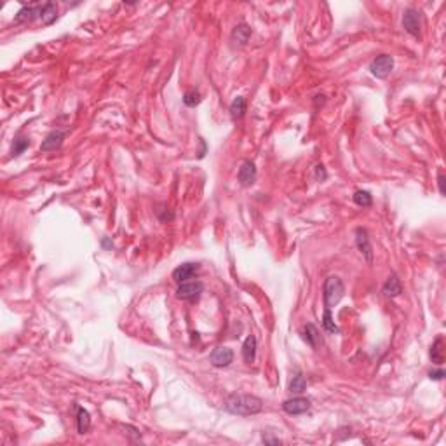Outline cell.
<instances>
[{"instance_id": "19", "label": "cell", "mask_w": 446, "mask_h": 446, "mask_svg": "<svg viewBox=\"0 0 446 446\" xmlns=\"http://www.w3.org/2000/svg\"><path fill=\"white\" fill-rule=\"evenodd\" d=\"M244 114H246V99L243 96H237L230 103V115L232 119H243Z\"/></svg>"}, {"instance_id": "9", "label": "cell", "mask_w": 446, "mask_h": 446, "mask_svg": "<svg viewBox=\"0 0 446 446\" xmlns=\"http://www.w3.org/2000/svg\"><path fill=\"white\" fill-rule=\"evenodd\" d=\"M237 180L243 187H251L256 182V167L251 160L243 162V166L239 167V173H237Z\"/></svg>"}, {"instance_id": "28", "label": "cell", "mask_w": 446, "mask_h": 446, "mask_svg": "<svg viewBox=\"0 0 446 446\" xmlns=\"http://www.w3.org/2000/svg\"><path fill=\"white\" fill-rule=\"evenodd\" d=\"M437 185H439V194L444 195V175H443V173H439V175H437Z\"/></svg>"}, {"instance_id": "22", "label": "cell", "mask_w": 446, "mask_h": 446, "mask_svg": "<svg viewBox=\"0 0 446 446\" xmlns=\"http://www.w3.org/2000/svg\"><path fill=\"white\" fill-rule=\"evenodd\" d=\"M354 202L357 204V206H361V208H369L373 204V197L366 190H356Z\"/></svg>"}, {"instance_id": "2", "label": "cell", "mask_w": 446, "mask_h": 446, "mask_svg": "<svg viewBox=\"0 0 446 446\" xmlns=\"http://www.w3.org/2000/svg\"><path fill=\"white\" fill-rule=\"evenodd\" d=\"M344 293H345V286L341 283L340 277L336 276H329L324 283V311H331L336 303L344 298Z\"/></svg>"}, {"instance_id": "3", "label": "cell", "mask_w": 446, "mask_h": 446, "mask_svg": "<svg viewBox=\"0 0 446 446\" xmlns=\"http://www.w3.org/2000/svg\"><path fill=\"white\" fill-rule=\"evenodd\" d=\"M394 68V58L389 54H380L369 63V72L376 79H387Z\"/></svg>"}, {"instance_id": "10", "label": "cell", "mask_w": 446, "mask_h": 446, "mask_svg": "<svg viewBox=\"0 0 446 446\" xmlns=\"http://www.w3.org/2000/svg\"><path fill=\"white\" fill-rule=\"evenodd\" d=\"M65 138H66V131H61V129L51 131L49 134L46 136V140L42 142V145H40V150H44V152L56 150V148L61 147Z\"/></svg>"}, {"instance_id": "1", "label": "cell", "mask_w": 446, "mask_h": 446, "mask_svg": "<svg viewBox=\"0 0 446 446\" xmlns=\"http://www.w3.org/2000/svg\"><path fill=\"white\" fill-rule=\"evenodd\" d=\"M263 408V401L256 396H250V394H234L225 401V409L232 415H241V417H250L260 413Z\"/></svg>"}, {"instance_id": "12", "label": "cell", "mask_w": 446, "mask_h": 446, "mask_svg": "<svg viewBox=\"0 0 446 446\" xmlns=\"http://www.w3.org/2000/svg\"><path fill=\"white\" fill-rule=\"evenodd\" d=\"M356 243L359 251L366 256L368 262H371L373 253H371V246H369V239H368V232L364 228H356Z\"/></svg>"}, {"instance_id": "4", "label": "cell", "mask_w": 446, "mask_h": 446, "mask_svg": "<svg viewBox=\"0 0 446 446\" xmlns=\"http://www.w3.org/2000/svg\"><path fill=\"white\" fill-rule=\"evenodd\" d=\"M204 291V284L200 281H185L180 283L178 289H176V296L180 300H197Z\"/></svg>"}, {"instance_id": "29", "label": "cell", "mask_w": 446, "mask_h": 446, "mask_svg": "<svg viewBox=\"0 0 446 446\" xmlns=\"http://www.w3.org/2000/svg\"><path fill=\"white\" fill-rule=\"evenodd\" d=\"M316 173H317V178H321V180L326 178V171H324V166H316Z\"/></svg>"}, {"instance_id": "24", "label": "cell", "mask_w": 446, "mask_h": 446, "mask_svg": "<svg viewBox=\"0 0 446 446\" xmlns=\"http://www.w3.org/2000/svg\"><path fill=\"white\" fill-rule=\"evenodd\" d=\"M28 147H30V140L21 138V136H19V138H16L14 143H13V155H14V157H18V155L23 154Z\"/></svg>"}, {"instance_id": "26", "label": "cell", "mask_w": 446, "mask_h": 446, "mask_svg": "<svg viewBox=\"0 0 446 446\" xmlns=\"http://www.w3.org/2000/svg\"><path fill=\"white\" fill-rule=\"evenodd\" d=\"M429 379H431V380H443L444 379V369L443 368L432 369V371L429 373Z\"/></svg>"}, {"instance_id": "27", "label": "cell", "mask_w": 446, "mask_h": 446, "mask_svg": "<svg viewBox=\"0 0 446 446\" xmlns=\"http://www.w3.org/2000/svg\"><path fill=\"white\" fill-rule=\"evenodd\" d=\"M160 222H171V220H175V215L169 211V208H164V215H159Z\"/></svg>"}, {"instance_id": "5", "label": "cell", "mask_w": 446, "mask_h": 446, "mask_svg": "<svg viewBox=\"0 0 446 446\" xmlns=\"http://www.w3.org/2000/svg\"><path fill=\"white\" fill-rule=\"evenodd\" d=\"M403 26L413 37H419L422 28V14L417 9H406L403 14Z\"/></svg>"}, {"instance_id": "23", "label": "cell", "mask_w": 446, "mask_h": 446, "mask_svg": "<svg viewBox=\"0 0 446 446\" xmlns=\"http://www.w3.org/2000/svg\"><path fill=\"white\" fill-rule=\"evenodd\" d=\"M202 101V96H200V92L199 91H195V89H190V91H187L183 94V103L187 107H197L199 105V103Z\"/></svg>"}, {"instance_id": "20", "label": "cell", "mask_w": 446, "mask_h": 446, "mask_svg": "<svg viewBox=\"0 0 446 446\" xmlns=\"http://www.w3.org/2000/svg\"><path fill=\"white\" fill-rule=\"evenodd\" d=\"M303 338L312 349L317 347V344H319V333H317L314 324H305V326H303Z\"/></svg>"}, {"instance_id": "7", "label": "cell", "mask_w": 446, "mask_h": 446, "mask_svg": "<svg viewBox=\"0 0 446 446\" xmlns=\"http://www.w3.org/2000/svg\"><path fill=\"white\" fill-rule=\"evenodd\" d=\"M40 13H42V6L40 4H30V6H23L19 9V13L16 14L14 23L19 25V23H31L33 19L40 18Z\"/></svg>"}, {"instance_id": "15", "label": "cell", "mask_w": 446, "mask_h": 446, "mask_svg": "<svg viewBox=\"0 0 446 446\" xmlns=\"http://www.w3.org/2000/svg\"><path fill=\"white\" fill-rule=\"evenodd\" d=\"M77 409V431L79 434H86L91 429V415L82 406H75Z\"/></svg>"}, {"instance_id": "25", "label": "cell", "mask_w": 446, "mask_h": 446, "mask_svg": "<svg viewBox=\"0 0 446 446\" xmlns=\"http://www.w3.org/2000/svg\"><path fill=\"white\" fill-rule=\"evenodd\" d=\"M323 326L326 331L329 333H338V326L335 324V321H333L331 317V311H324V317H323Z\"/></svg>"}, {"instance_id": "21", "label": "cell", "mask_w": 446, "mask_h": 446, "mask_svg": "<svg viewBox=\"0 0 446 446\" xmlns=\"http://www.w3.org/2000/svg\"><path fill=\"white\" fill-rule=\"evenodd\" d=\"M289 392L291 394H302L305 389H307V380L303 379L302 375H296V376H293V380L289 382Z\"/></svg>"}, {"instance_id": "14", "label": "cell", "mask_w": 446, "mask_h": 446, "mask_svg": "<svg viewBox=\"0 0 446 446\" xmlns=\"http://www.w3.org/2000/svg\"><path fill=\"white\" fill-rule=\"evenodd\" d=\"M243 357L248 364H251L253 361H255V357H256V336L255 335H250L246 340H244Z\"/></svg>"}, {"instance_id": "6", "label": "cell", "mask_w": 446, "mask_h": 446, "mask_svg": "<svg viewBox=\"0 0 446 446\" xmlns=\"http://www.w3.org/2000/svg\"><path fill=\"white\" fill-rule=\"evenodd\" d=\"M210 361H211L213 366H216V368H227L228 364L234 361V352H232V349H228V347H216L215 351L211 352Z\"/></svg>"}, {"instance_id": "16", "label": "cell", "mask_w": 446, "mask_h": 446, "mask_svg": "<svg viewBox=\"0 0 446 446\" xmlns=\"http://www.w3.org/2000/svg\"><path fill=\"white\" fill-rule=\"evenodd\" d=\"M251 37V28L246 25V23H241L239 26H235V30L232 31V39H234L235 44L239 46H244V44L250 40Z\"/></svg>"}, {"instance_id": "17", "label": "cell", "mask_w": 446, "mask_h": 446, "mask_svg": "<svg viewBox=\"0 0 446 446\" xmlns=\"http://www.w3.org/2000/svg\"><path fill=\"white\" fill-rule=\"evenodd\" d=\"M401 293V281L397 279L396 274H392L387 279V283L384 284V295L389 296V298H394Z\"/></svg>"}, {"instance_id": "11", "label": "cell", "mask_w": 446, "mask_h": 446, "mask_svg": "<svg viewBox=\"0 0 446 446\" xmlns=\"http://www.w3.org/2000/svg\"><path fill=\"white\" fill-rule=\"evenodd\" d=\"M197 270H199V263H192V262L183 263L173 270V279H175L178 284L185 283V281L192 279V276H194Z\"/></svg>"}, {"instance_id": "8", "label": "cell", "mask_w": 446, "mask_h": 446, "mask_svg": "<svg viewBox=\"0 0 446 446\" xmlns=\"http://www.w3.org/2000/svg\"><path fill=\"white\" fill-rule=\"evenodd\" d=\"M283 409L288 415H302V413L311 409V401L305 397H293L283 403Z\"/></svg>"}, {"instance_id": "18", "label": "cell", "mask_w": 446, "mask_h": 446, "mask_svg": "<svg viewBox=\"0 0 446 446\" xmlns=\"http://www.w3.org/2000/svg\"><path fill=\"white\" fill-rule=\"evenodd\" d=\"M431 359L436 364H443L444 361V349H443V336H437L431 347Z\"/></svg>"}, {"instance_id": "30", "label": "cell", "mask_w": 446, "mask_h": 446, "mask_svg": "<svg viewBox=\"0 0 446 446\" xmlns=\"http://www.w3.org/2000/svg\"><path fill=\"white\" fill-rule=\"evenodd\" d=\"M263 443H272V444H281V439H274V437H267L263 434Z\"/></svg>"}, {"instance_id": "13", "label": "cell", "mask_w": 446, "mask_h": 446, "mask_svg": "<svg viewBox=\"0 0 446 446\" xmlns=\"http://www.w3.org/2000/svg\"><path fill=\"white\" fill-rule=\"evenodd\" d=\"M40 19H42V25L49 26L58 19V9H56V4L53 2H46L42 4V13H40Z\"/></svg>"}]
</instances>
